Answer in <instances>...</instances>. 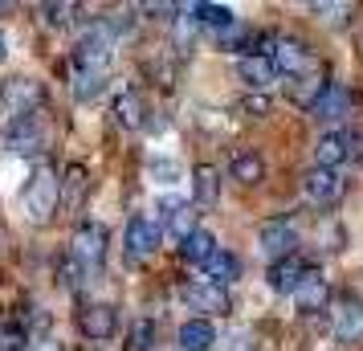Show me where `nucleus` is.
Here are the masks:
<instances>
[{
	"label": "nucleus",
	"instance_id": "f257e3e1",
	"mask_svg": "<svg viewBox=\"0 0 363 351\" xmlns=\"http://www.w3.org/2000/svg\"><path fill=\"white\" fill-rule=\"evenodd\" d=\"M21 201H25V213H29L33 225H45L57 213V204H62V180L50 167H37L29 176V184H25V192H21Z\"/></svg>",
	"mask_w": 363,
	"mask_h": 351
},
{
	"label": "nucleus",
	"instance_id": "f03ea898",
	"mask_svg": "<svg viewBox=\"0 0 363 351\" xmlns=\"http://www.w3.org/2000/svg\"><path fill=\"white\" fill-rule=\"evenodd\" d=\"M0 102L13 118H37L41 102H45V86L37 78H9L0 86Z\"/></svg>",
	"mask_w": 363,
	"mask_h": 351
},
{
	"label": "nucleus",
	"instance_id": "7ed1b4c3",
	"mask_svg": "<svg viewBox=\"0 0 363 351\" xmlns=\"http://www.w3.org/2000/svg\"><path fill=\"white\" fill-rule=\"evenodd\" d=\"M115 41H118V37L106 29V21L94 25L90 33H82L78 50H74V69H94V74H106V62H111V53H115Z\"/></svg>",
	"mask_w": 363,
	"mask_h": 351
},
{
	"label": "nucleus",
	"instance_id": "20e7f679",
	"mask_svg": "<svg viewBox=\"0 0 363 351\" xmlns=\"http://www.w3.org/2000/svg\"><path fill=\"white\" fill-rule=\"evenodd\" d=\"M69 257H74L86 274L102 266V257H106V229H102L99 221H82V225H78V233L69 241Z\"/></svg>",
	"mask_w": 363,
	"mask_h": 351
},
{
	"label": "nucleus",
	"instance_id": "39448f33",
	"mask_svg": "<svg viewBox=\"0 0 363 351\" xmlns=\"http://www.w3.org/2000/svg\"><path fill=\"white\" fill-rule=\"evenodd\" d=\"M294 245H298V229L290 221H265L262 229H257V250L262 257L274 266V262H286V257H294Z\"/></svg>",
	"mask_w": 363,
	"mask_h": 351
},
{
	"label": "nucleus",
	"instance_id": "423d86ee",
	"mask_svg": "<svg viewBox=\"0 0 363 351\" xmlns=\"http://www.w3.org/2000/svg\"><path fill=\"white\" fill-rule=\"evenodd\" d=\"M78 331H82L86 339H94V343L111 339V335L118 331L115 306H111V302H86L82 311H78Z\"/></svg>",
	"mask_w": 363,
	"mask_h": 351
},
{
	"label": "nucleus",
	"instance_id": "0eeeda50",
	"mask_svg": "<svg viewBox=\"0 0 363 351\" xmlns=\"http://www.w3.org/2000/svg\"><path fill=\"white\" fill-rule=\"evenodd\" d=\"M330 331L339 343H359L363 339V302L359 299H339L330 306Z\"/></svg>",
	"mask_w": 363,
	"mask_h": 351
},
{
	"label": "nucleus",
	"instance_id": "6e6552de",
	"mask_svg": "<svg viewBox=\"0 0 363 351\" xmlns=\"http://www.w3.org/2000/svg\"><path fill=\"white\" fill-rule=\"evenodd\" d=\"M302 188H306V196H311L318 208H335V204L343 201V176L339 172H330V167H314V172H306V180H302Z\"/></svg>",
	"mask_w": 363,
	"mask_h": 351
},
{
	"label": "nucleus",
	"instance_id": "1a4fd4ad",
	"mask_svg": "<svg viewBox=\"0 0 363 351\" xmlns=\"http://www.w3.org/2000/svg\"><path fill=\"white\" fill-rule=\"evenodd\" d=\"M160 221H164V229L176 237V241H188V237L200 229L196 208L188 201H180V196H164V201H160Z\"/></svg>",
	"mask_w": 363,
	"mask_h": 351
},
{
	"label": "nucleus",
	"instance_id": "9d476101",
	"mask_svg": "<svg viewBox=\"0 0 363 351\" xmlns=\"http://www.w3.org/2000/svg\"><path fill=\"white\" fill-rule=\"evenodd\" d=\"M123 245H127V257H131V262L151 257L155 245H160V225H155L151 217H131L127 221V237H123Z\"/></svg>",
	"mask_w": 363,
	"mask_h": 351
},
{
	"label": "nucleus",
	"instance_id": "9b49d317",
	"mask_svg": "<svg viewBox=\"0 0 363 351\" xmlns=\"http://www.w3.org/2000/svg\"><path fill=\"white\" fill-rule=\"evenodd\" d=\"M184 302L192 311H204V315H229V294H225V286H213V282L184 286Z\"/></svg>",
	"mask_w": 363,
	"mask_h": 351
},
{
	"label": "nucleus",
	"instance_id": "f8f14e48",
	"mask_svg": "<svg viewBox=\"0 0 363 351\" xmlns=\"http://www.w3.org/2000/svg\"><path fill=\"white\" fill-rule=\"evenodd\" d=\"M269 57H274L278 74H290V78L311 66V50H306L302 41H294V37H278V41H274V50H269Z\"/></svg>",
	"mask_w": 363,
	"mask_h": 351
},
{
	"label": "nucleus",
	"instance_id": "ddd939ff",
	"mask_svg": "<svg viewBox=\"0 0 363 351\" xmlns=\"http://www.w3.org/2000/svg\"><path fill=\"white\" fill-rule=\"evenodd\" d=\"M4 143H9V151H17V155L41 151V127H37V118H13L9 131H4Z\"/></svg>",
	"mask_w": 363,
	"mask_h": 351
},
{
	"label": "nucleus",
	"instance_id": "4468645a",
	"mask_svg": "<svg viewBox=\"0 0 363 351\" xmlns=\"http://www.w3.org/2000/svg\"><path fill=\"white\" fill-rule=\"evenodd\" d=\"M306 274H311V266L294 253V257H286V262H274V266H269V286H274L278 294H294Z\"/></svg>",
	"mask_w": 363,
	"mask_h": 351
},
{
	"label": "nucleus",
	"instance_id": "2eb2a0df",
	"mask_svg": "<svg viewBox=\"0 0 363 351\" xmlns=\"http://www.w3.org/2000/svg\"><path fill=\"white\" fill-rule=\"evenodd\" d=\"M347 111H351V94H347V86L327 82L323 99L314 102V118H318V123H339V118H347Z\"/></svg>",
	"mask_w": 363,
	"mask_h": 351
},
{
	"label": "nucleus",
	"instance_id": "dca6fc26",
	"mask_svg": "<svg viewBox=\"0 0 363 351\" xmlns=\"http://www.w3.org/2000/svg\"><path fill=\"white\" fill-rule=\"evenodd\" d=\"M294 306L302 315H314V311H323L327 306V278L311 266V274L302 278V286L294 290Z\"/></svg>",
	"mask_w": 363,
	"mask_h": 351
},
{
	"label": "nucleus",
	"instance_id": "f3484780",
	"mask_svg": "<svg viewBox=\"0 0 363 351\" xmlns=\"http://www.w3.org/2000/svg\"><path fill=\"white\" fill-rule=\"evenodd\" d=\"M237 78L253 90H265V86L278 78V66H274V57L269 53H257V57H241V66H237Z\"/></svg>",
	"mask_w": 363,
	"mask_h": 351
},
{
	"label": "nucleus",
	"instance_id": "a211bd4d",
	"mask_svg": "<svg viewBox=\"0 0 363 351\" xmlns=\"http://www.w3.org/2000/svg\"><path fill=\"white\" fill-rule=\"evenodd\" d=\"M347 155H351V139H347L343 131H327L318 143H314V160H318V167H330V172H335Z\"/></svg>",
	"mask_w": 363,
	"mask_h": 351
},
{
	"label": "nucleus",
	"instance_id": "6ab92c4d",
	"mask_svg": "<svg viewBox=\"0 0 363 351\" xmlns=\"http://www.w3.org/2000/svg\"><path fill=\"white\" fill-rule=\"evenodd\" d=\"M115 118L118 127H127V131H139L143 123H147V106H143V94L139 90H123L115 99Z\"/></svg>",
	"mask_w": 363,
	"mask_h": 351
},
{
	"label": "nucleus",
	"instance_id": "aec40b11",
	"mask_svg": "<svg viewBox=\"0 0 363 351\" xmlns=\"http://www.w3.org/2000/svg\"><path fill=\"white\" fill-rule=\"evenodd\" d=\"M216 331L208 318H188L180 327V351H213Z\"/></svg>",
	"mask_w": 363,
	"mask_h": 351
},
{
	"label": "nucleus",
	"instance_id": "412c9836",
	"mask_svg": "<svg viewBox=\"0 0 363 351\" xmlns=\"http://www.w3.org/2000/svg\"><path fill=\"white\" fill-rule=\"evenodd\" d=\"M213 253H216V237L208 233V229H196L188 241H180V257L188 266H208Z\"/></svg>",
	"mask_w": 363,
	"mask_h": 351
},
{
	"label": "nucleus",
	"instance_id": "4be33fe9",
	"mask_svg": "<svg viewBox=\"0 0 363 351\" xmlns=\"http://www.w3.org/2000/svg\"><path fill=\"white\" fill-rule=\"evenodd\" d=\"M204 274H208V282L213 286H233L237 278H241V257L229 253V250H216L213 262L204 266Z\"/></svg>",
	"mask_w": 363,
	"mask_h": 351
},
{
	"label": "nucleus",
	"instance_id": "5701e85b",
	"mask_svg": "<svg viewBox=\"0 0 363 351\" xmlns=\"http://www.w3.org/2000/svg\"><path fill=\"white\" fill-rule=\"evenodd\" d=\"M216 196H220V180H216V167L200 164L196 172H192V201H196L200 208H213Z\"/></svg>",
	"mask_w": 363,
	"mask_h": 351
},
{
	"label": "nucleus",
	"instance_id": "b1692460",
	"mask_svg": "<svg viewBox=\"0 0 363 351\" xmlns=\"http://www.w3.org/2000/svg\"><path fill=\"white\" fill-rule=\"evenodd\" d=\"M229 172H233V180H241V184H257V180L265 176V164H262V155H257V151L241 147L229 160Z\"/></svg>",
	"mask_w": 363,
	"mask_h": 351
},
{
	"label": "nucleus",
	"instance_id": "393cba45",
	"mask_svg": "<svg viewBox=\"0 0 363 351\" xmlns=\"http://www.w3.org/2000/svg\"><path fill=\"white\" fill-rule=\"evenodd\" d=\"M188 13L196 17V25H213V29H220V33L237 25L229 4H204V0H200V4H188Z\"/></svg>",
	"mask_w": 363,
	"mask_h": 351
},
{
	"label": "nucleus",
	"instance_id": "a878e982",
	"mask_svg": "<svg viewBox=\"0 0 363 351\" xmlns=\"http://www.w3.org/2000/svg\"><path fill=\"white\" fill-rule=\"evenodd\" d=\"M86 188H90L86 167L82 164H69L66 176H62V204H66V208H78V204H82V196H86Z\"/></svg>",
	"mask_w": 363,
	"mask_h": 351
},
{
	"label": "nucleus",
	"instance_id": "bb28decb",
	"mask_svg": "<svg viewBox=\"0 0 363 351\" xmlns=\"http://www.w3.org/2000/svg\"><path fill=\"white\" fill-rule=\"evenodd\" d=\"M106 86V74H94V69H74V99L78 102H94Z\"/></svg>",
	"mask_w": 363,
	"mask_h": 351
},
{
	"label": "nucleus",
	"instance_id": "cd10ccee",
	"mask_svg": "<svg viewBox=\"0 0 363 351\" xmlns=\"http://www.w3.org/2000/svg\"><path fill=\"white\" fill-rule=\"evenodd\" d=\"M323 90H327V74H311V78H302V82L290 90V99H294L298 106H311L314 111V102L323 99Z\"/></svg>",
	"mask_w": 363,
	"mask_h": 351
},
{
	"label": "nucleus",
	"instance_id": "c85d7f7f",
	"mask_svg": "<svg viewBox=\"0 0 363 351\" xmlns=\"http://www.w3.org/2000/svg\"><path fill=\"white\" fill-rule=\"evenodd\" d=\"M74 13H78V4H41V17L50 29H66Z\"/></svg>",
	"mask_w": 363,
	"mask_h": 351
},
{
	"label": "nucleus",
	"instance_id": "c756f323",
	"mask_svg": "<svg viewBox=\"0 0 363 351\" xmlns=\"http://www.w3.org/2000/svg\"><path fill=\"white\" fill-rule=\"evenodd\" d=\"M131 347L135 351H151L155 347V323H151V318H139V323L131 327Z\"/></svg>",
	"mask_w": 363,
	"mask_h": 351
},
{
	"label": "nucleus",
	"instance_id": "7c9ffc66",
	"mask_svg": "<svg viewBox=\"0 0 363 351\" xmlns=\"http://www.w3.org/2000/svg\"><path fill=\"white\" fill-rule=\"evenodd\" d=\"M311 13H318V17L330 21V25H343L347 13H351V4H335V0L327 4V0H314V4H311Z\"/></svg>",
	"mask_w": 363,
	"mask_h": 351
},
{
	"label": "nucleus",
	"instance_id": "2f4dec72",
	"mask_svg": "<svg viewBox=\"0 0 363 351\" xmlns=\"http://www.w3.org/2000/svg\"><path fill=\"white\" fill-rule=\"evenodd\" d=\"M151 176H155L160 184H176V180H180V164H176V160H151Z\"/></svg>",
	"mask_w": 363,
	"mask_h": 351
},
{
	"label": "nucleus",
	"instance_id": "473e14b6",
	"mask_svg": "<svg viewBox=\"0 0 363 351\" xmlns=\"http://www.w3.org/2000/svg\"><path fill=\"white\" fill-rule=\"evenodd\" d=\"M241 111L253 115V118H262V115H269V99H265V94H249V99L241 102Z\"/></svg>",
	"mask_w": 363,
	"mask_h": 351
},
{
	"label": "nucleus",
	"instance_id": "72a5a7b5",
	"mask_svg": "<svg viewBox=\"0 0 363 351\" xmlns=\"http://www.w3.org/2000/svg\"><path fill=\"white\" fill-rule=\"evenodd\" d=\"M33 351H62V343H53V339H37Z\"/></svg>",
	"mask_w": 363,
	"mask_h": 351
},
{
	"label": "nucleus",
	"instance_id": "f704fd0d",
	"mask_svg": "<svg viewBox=\"0 0 363 351\" xmlns=\"http://www.w3.org/2000/svg\"><path fill=\"white\" fill-rule=\"evenodd\" d=\"M4 53H9V37L0 33V57H4Z\"/></svg>",
	"mask_w": 363,
	"mask_h": 351
}]
</instances>
